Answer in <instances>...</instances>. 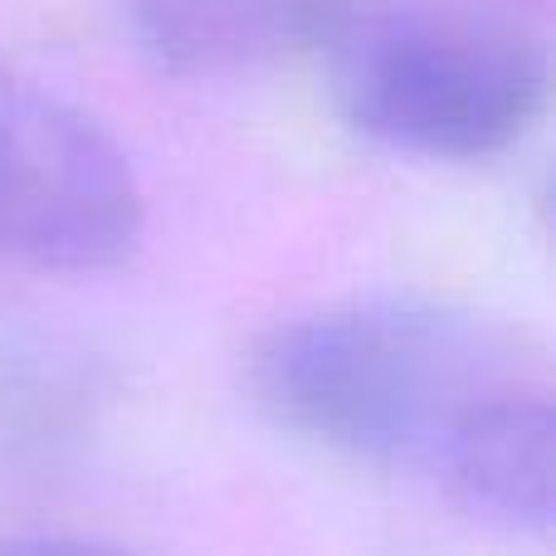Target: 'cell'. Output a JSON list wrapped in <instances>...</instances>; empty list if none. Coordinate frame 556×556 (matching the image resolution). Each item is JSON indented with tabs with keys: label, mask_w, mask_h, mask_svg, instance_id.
I'll return each mask as SVG.
<instances>
[{
	"label": "cell",
	"mask_w": 556,
	"mask_h": 556,
	"mask_svg": "<svg viewBox=\"0 0 556 556\" xmlns=\"http://www.w3.org/2000/svg\"><path fill=\"white\" fill-rule=\"evenodd\" d=\"M356 0H127V29L156 68L220 78L327 45Z\"/></svg>",
	"instance_id": "277c9868"
},
{
	"label": "cell",
	"mask_w": 556,
	"mask_h": 556,
	"mask_svg": "<svg viewBox=\"0 0 556 556\" xmlns=\"http://www.w3.org/2000/svg\"><path fill=\"white\" fill-rule=\"evenodd\" d=\"M0 556H132V552L108 547V542H93V538H59V532H39V538L0 542Z\"/></svg>",
	"instance_id": "8992f818"
},
{
	"label": "cell",
	"mask_w": 556,
	"mask_h": 556,
	"mask_svg": "<svg viewBox=\"0 0 556 556\" xmlns=\"http://www.w3.org/2000/svg\"><path fill=\"white\" fill-rule=\"evenodd\" d=\"M538 386L547 376L513 332L410 298L288 317L250 352V391L274 425L434 483L493 410Z\"/></svg>",
	"instance_id": "6da1fadb"
},
{
	"label": "cell",
	"mask_w": 556,
	"mask_h": 556,
	"mask_svg": "<svg viewBox=\"0 0 556 556\" xmlns=\"http://www.w3.org/2000/svg\"><path fill=\"white\" fill-rule=\"evenodd\" d=\"M440 489L489 528L547 538L556 513V410L547 386L493 410L454 454Z\"/></svg>",
	"instance_id": "5b68a950"
},
{
	"label": "cell",
	"mask_w": 556,
	"mask_h": 556,
	"mask_svg": "<svg viewBox=\"0 0 556 556\" xmlns=\"http://www.w3.org/2000/svg\"><path fill=\"white\" fill-rule=\"evenodd\" d=\"M327 49L346 123L430 162H479L513 147L538 123L552 84L538 29L454 0L352 5Z\"/></svg>",
	"instance_id": "7a4b0ae2"
},
{
	"label": "cell",
	"mask_w": 556,
	"mask_h": 556,
	"mask_svg": "<svg viewBox=\"0 0 556 556\" xmlns=\"http://www.w3.org/2000/svg\"><path fill=\"white\" fill-rule=\"evenodd\" d=\"M142 186L123 147L64 98L0 74V260L98 274L132 254Z\"/></svg>",
	"instance_id": "3957f363"
}]
</instances>
